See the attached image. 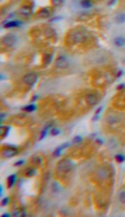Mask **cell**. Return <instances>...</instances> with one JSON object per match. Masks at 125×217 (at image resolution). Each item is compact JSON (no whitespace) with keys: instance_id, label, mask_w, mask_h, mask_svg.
<instances>
[{"instance_id":"cell-22","label":"cell","mask_w":125,"mask_h":217,"mask_svg":"<svg viewBox=\"0 0 125 217\" xmlns=\"http://www.w3.org/2000/svg\"><path fill=\"white\" fill-rule=\"evenodd\" d=\"M50 128V125H47L46 127H45V129L41 131V136H40V138H39V140H42L44 138L46 137V135H47V132H48V129Z\"/></svg>"},{"instance_id":"cell-8","label":"cell","mask_w":125,"mask_h":217,"mask_svg":"<svg viewBox=\"0 0 125 217\" xmlns=\"http://www.w3.org/2000/svg\"><path fill=\"white\" fill-rule=\"evenodd\" d=\"M2 155L4 158H12L17 155V148H15L14 146H6L2 149Z\"/></svg>"},{"instance_id":"cell-31","label":"cell","mask_w":125,"mask_h":217,"mask_svg":"<svg viewBox=\"0 0 125 217\" xmlns=\"http://www.w3.org/2000/svg\"><path fill=\"white\" fill-rule=\"evenodd\" d=\"M125 88V84H122V85H119L118 87H117V89L118 90H122V89H124Z\"/></svg>"},{"instance_id":"cell-5","label":"cell","mask_w":125,"mask_h":217,"mask_svg":"<svg viewBox=\"0 0 125 217\" xmlns=\"http://www.w3.org/2000/svg\"><path fill=\"white\" fill-rule=\"evenodd\" d=\"M37 74L36 73H28V74H26L25 76H23V78H22V81H23V83H26L27 85H30V86H33L35 83L37 82Z\"/></svg>"},{"instance_id":"cell-37","label":"cell","mask_w":125,"mask_h":217,"mask_svg":"<svg viewBox=\"0 0 125 217\" xmlns=\"http://www.w3.org/2000/svg\"><path fill=\"white\" fill-rule=\"evenodd\" d=\"M4 117H5V113H3V112H2V113H1V122L3 121V118H4Z\"/></svg>"},{"instance_id":"cell-21","label":"cell","mask_w":125,"mask_h":217,"mask_svg":"<svg viewBox=\"0 0 125 217\" xmlns=\"http://www.w3.org/2000/svg\"><path fill=\"white\" fill-rule=\"evenodd\" d=\"M0 129H1V135H2V138L4 137V136H6L7 135V132H9V130H10V126H7V127H3V126H1L0 127Z\"/></svg>"},{"instance_id":"cell-18","label":"cell","mask_w":125,"mask_h":217,"mask_svg":"<svg viewBox=\"0 0 125 217\" xmlns=\"http://www.w3.org/2000/svg\"><path fill=\"white\" fill-rule=\"evenodd\" d=\"M51 60H52V55H51V54H46V55H45V58H44V64H45V66L49 65L50 62H51Z\"/></svg>"},{"instance_id":"cell-13","label":"cell","mask_w":125,"mask_h":217,"mask_svg":"<svg viewBox=\"0 0 125 217\" xmlns=\"http://www.w3.org/2000/svg\"><path fill=\"white\" fill-rule=\"evenodd\" d=\"M119 122V119L117 117H107V123L109 124V125H111V126H114V125H117V123Z\"/></svg>"},{"instance_id":"cell-38","label":"cell","mask_w":125,"mask_h":217,"mask_svg":"<svg viewBox=\"0 0 125 217\" xmlns=\"http://www.w3.org/2000/svg\"><path fill=\"white\" fill-rule=\"evenodd\" d=\"M10 216H11V215L7 214V213H6V214H2V217H10Z\"/></svg>"},{"instance_id":"cell-20","label":"cell","mask_w":125,"mask_h":217,"mask_svg":"<svg viewBox=\"0 0 125 217\" xmlns=\"http://www.w3.org/2000/svg\"><path fill=\"white\" fill-rule=\"evenodd\" d=\"M81 5L84 7V9H89V7L92 6V3L89 2V1H86V0H84V1L81 2Z\"/></svg>"},{"instance_id":"cell-36","label":"cell","mask_w":125,"mask_h":217,"mask_svg":"<svg viewBox=\"0 0 125 217\" xmlns=\"http://www.w3.org/2000/svg\"><path fill=\"white\" fill-rule=\"evenodd\" d=\"M37 98H39V96H38V95H34V96L32 97V102H34V101H36V100H37Z\"/></svg>"},{"instance_id":"cell-23","label":"cell","mask_w":125,"mask_h":217,"mask_svg":"<svg viewBox=\"0 0 125 217\" xmlns=\"http://www.w3.org/2000/svg\"><path fill=\"white\" fill-rule=\"evenodd\" d=\"M32 161H33V162H35V163H37V164H40L42 162V158L39 157V156H35V157H33Z\"/></svg>"},{"instance_id":"cell-19","label":"cell","mask_w":125,"mask_h":217,"mask_svg":"<svg viewBox=\"0 0 125 217\" xmlns=\"http://www.w3.org/2000/svg\"><path fill=\"white\" fill-rule=\"evenodd\" d=\"M119 201L122 204H125V191H121L119 194Z\"/></svg>"},{"instance_id":"cell-1","label":"cell","mask_w":125,"mask_h":217,"mask_svg":"<svg viewBox=\"0 0 125 217\" xmlns=\"http://www.w3.org/2000/svg\"><path fill=\"white\" fill-rule=\"evenodd\" d=\"M87 39V33L81 30H75L73 32H70L67 36V42L72 43V45H77V43H82Z\"/></svg>"},{"instance_id":"cell-15","label":"cell","mask_w":125,"mask_h":217,"mask_svg":"<svg viewBox=\"0 0 125 217\" xmlns=\"http://www.w3.org/2000/svg\"><path fill=\"white\" fill-rule=\"evenodd\" d=\"M15 181H16V175L13 174V175H11L9 178H7V184H9V187H12L15 183Z\"/></svg>"},{"instance_id":"cell-12","label":"cell","mask_w":125,"mask_h":217,"mask_svg":"<svg viewBox=\"0 0 125 217\" xmlns=\"http://www.w3.org/2000/svg\"><path fill=\"white\" fill-rule=\"evenodd\" d=\"M19 13L22 14L23 16H30L31 13H32V9L30 6H22L20 10H19Z\"/></svg>"},{"instance_id":"cell-9","label":"cell","mask_w":125,"mask_h":217,"mask_svg":"<svg viewBox=\"0 0 125 217\" xmlns=\"http://www.w3.org/2000/svg\"><path fill=\"white\" fill-rule=\"evenodd\" d=\"M3 27L6 28V29H10V28H17V27H20L21 22L20 21H3Z\"/></svg>"},{"instance_id":"cell-10","label":"cell","mask_w":125,"mask_h":217,"mask_svg":"<svg viewBox=\"0 0 125 217\" xmlns=\"http://www.w3.org/2000/svg\"><path fill=\"white\" fill-rule=\"evenodd\" d=\"M70 146V143H65V144H62V145H61L60 147H57L55 151H54V153H53V157H58L61 155V152L62 151V149H65V148H67V147H69Z\"/></svg>"},{"instance_id":"cell-26","label":"cell","mask_w":125,"mask_h":217,"mask_svg":"<svg viewBox=\"0 0 125 217\" xmlns=\"http://www.w3.org/2000/svg\"><path fill=\"white\" fill-rule=\"evenodd\" d=\"M34 174H35V168H30L29 171L26 173V175H27V177H32Z\"/></svg>"},{"instance_id":"cell-25","label":"cell","mask_w":125,"mask_h":217,"mask_svg":"<svg viewBox=\"0 0 125 217\" xmlns=\"http://www.w3.org/2000/svg\"><path fill=\"white\" fill-rule=\"evenodd\" d=\"M116 160L121 163V162H123V161H125V157L123 155H116Z\"/></svg>"},{"instance_id":"cell-28","label":"cell","mask_w":125,"mask_h":217,"mask_svg":"<svg viewBox=\"0 0 125 217\" xmlns=\"http://www.w3.org/2000/svg\"><path fill=\"white\" fill-rule=\"evenodd\" d=\"M9 201H10V198H3L2 199V202H1V206H6L7 203H9Z\"/></svg>"},{"instance_id":"cell-17","label":"cell","mask_w":125,"mask_h":217,"mask_svg":"<svg viewBox=\"0 0 125 217\" xmlns=\"http://www.w3.org/2000/svg\"><path fill=\"white\" fill-rule=\"evenodd\" d=\"M36 109V106L35 105H28V106H26V107H23V111H27V112H32V111H34V110Z\"/></svg>"},{"instance_id":"cell-6","label":"cell","mask_w":125,"mask_h":217,"mask_svg":"<svg viewBox=\"0 0 125 217\" xmlns=\"http://www.w3.org/2000/svg\"><path fill=\"white\" fill-rule=\"evenodd\" d=\"M55 66L57 67L58 69H66L69 67V62L67 60V57L65 56H58L56 58L55 62Z\"/></svg>"},{"instance_id":"cell-35","label":"cell","mask_w":125,"mask_h":217,"mask_svg":"<svg viewBox=\"0 0 125 217\" xmlns=\"http://www.w3.org/2000/svg\"><path fill=\"white\" fill-rule=\"evenodd\" d=\"M96 142H97V143H99L100 145L103 144V140H102V139H96Z\"/></svg>"},{"instance_id":"cell-33","label":"cell","mask_w":125,"mask_h":217,"mask_svg":"<svg viewBox=\"0 0 125 217\" xmlns=\"http://www.w3.org/2000/svg\"><path fill=\"white\" fill-rule=\"evenodd\" d=\"M97 119H99V114H97V113H95V114H94V117L92 118V121H96Z\"/></svg>"},{"instance_id":"cell-40","label":"cell","mask_w":125,"mask_h":217,"mask_svg":"<svg viewBox=\"0 0 125 217\" xmlns=\"http://www.w3.org/2000/svg\"><path fill=\"white\" fill-rule=\"evenodd\" d=\"M124 100H125V95H124Z\"/></svg>"},{"instance_id":"cell-14","label":"cell","mask_w":125,"mask_h":217,"mask_svg":"<svg viewBox=\"0 0 125 217\" xmlns=\"http://www.w3.org/2000/svg\"><path fill=\"white\" fill-rule=\"evenodd\" d=\"M115 45L117 47H123V46H125V38L124 37H117L115 39Z\"/></svg>"},{"instance_id":"cell-34","label":"cell","mask_w":125,"mask_h":217,"mask_svg":"<svg viewBox=\"0 0 125 217\" xmlns=\"http://www.w3.org/2000/svg\"><path fill=\"white\" fill-rule=\"evenodd\" d=\"M122 74H123V71H122V70H120L119 72H118V74H117V77H120L121 75H122Z\"/></svg>"},{"instance_id":"cell-32","label":"cell","mask_w":125,"mask_h":217,"mask_svg":"<svg viewBox=\"0 0 125 217\" xmlns=\"http://www.w3.org/2000/svg\"><path fill=\"white\" fill-rule=\"evenodd\" d=\"M52 3L53 4H55V5H60L62 3V1H52Z\"/></svg>"},{"instance_id":"cell-29","label":"cell","mask_w":125,"mask_h":217,"mask_svg":"<svg viewBox=\"0 0 125 217\" xmlns=\"http://www.w3.org/2000/svg\"><path fill=\"white\" fill-rule=\"evenodd\" d=\"M62 19H64V17H62V16H60V17H54V18H51V19H50V22L58 21V20H62Z\"/></svg>"},{"instance_id":"cell-39","label":"cell","mask_w":125,"mask_h":217,"mask_svg":"<svg viewBox=\"0 0 125 217\" xmlns=\"http://www.w3.org/2000/svg\"><path fill=\"white\" fill-rule=\"evenodd\" d=\"M115 3H116V1H111V2H109V4H110V5H114Z\"/></svg>"},{"instance_id":"cell-3","label":"cell","mask_w":125,"mask_h":217,"mask_svg":"<svg viewBox=\"0 0 125 217\" xmlns=\"http://www.w3.org/2000/svg\"><path fill=\"white\" fill-rule=\"evenodd\" d=\"M95 177L101 181L107 180L109 178V171L106 167H99L95 172Z\"/></svg>"},{"instance_id":"cell-27","label":"cell","mask_w":125,"mask_h":217,"mask_svg":"<svg viewBox=\"0 0 125 217\" xmlns=\"http://www.w3.org/2000/svg\"><path fill=\"white\" fill-rule=\"evenodd\" d=\"M58 133H60V129H58V128H53L51 130V135L52 136H57Z\"/></svg>"},{"instance_id":"cell-7","label":"cell","mask_w":125,"mask_h":217,"mask_svg":"<svg viewBox=\"0 0 125 217\" xmlns=\"http://www.w3.org/2000/svg\"><path fill=\"white\" fill-rule=\"evenodd\" d=\"M85 101L89 106H94L99 103V97L94 93H88L85 96Z\"/></svg>"},{"instance_id":"cell-16","label":"cell","mask_w":125,"mask_h":217,"mask_svg":"<svg viewBox=\"0 0 125 217\" xmlns=\"http://www.w3.org/2000/svg\"><path fill=\"white\" fill-rule=\"evenodd\" d=\"M117 23H124L125 22V14H119L116 17Z\"/></svg>"},{"instance_id":"cell-2","label":"cell","mask_w":125,"mask_h":217,"mask_svg":"<svg viewBox=\"0 0 125 217\" xmlns=\"http://www.w3.org/2000/svg\"><path fill=\"white\" fill-rule=\"evenodd\" d=\"M73 167H74L73 162L70 159H67V158L61 160L60 162L57 163V171L60 173H62V174L70 173L73 169Z\"/></svg>"},{"instance_id":"cell-11","label":"cell","mask_w":125,"mask_h":217,"mask_svg":"<svg viewBox=\"0 0 125 217\" xmlns=\"http://www.w3.org/2000/svg\"><path fill=\"white\" fill-rule=\"evenodd\" d=\"M50 14H51V12L49 11V9H47V7H44V9H41L40 11H38L37 16L42 17V18H47V17L50 16Z\"/></svg>"},{"instance_id":"cell-4","label":"cell","mask_w":125,"mask_h":217,"mask_svg":"<svg viewBox=\"0 0 125 217\" xmlns=\"http://www.w3.org/2000/svg\"><path fill=\"white\" fill-rule=\"evenodd\" d=\"M17 41V38L15 35H12V34H9V35H5L4 37L2 38V43L7 48H11V47H13L15 43Z\"/></svg>"},{"instance_id":"cell-30","label":"cell","mask_w":125,"mask_h":217,"mask_svg":"<svg viewBox=\"0 0 125 217\" xmlns=\"http://www.w3.org/2000/svg\"><path fill=\"white\" fill-rule=\"evenodd\" d=\"M22 164H25V160H20V161H18V162H16L15 163V166H20Z\"/></svg>"},{"instance_id":"cell-24","label":"cell","mask_w":125,"mask_h":217,"mask_svg":"<svg viewBox=\"0 0 125 217\" xmlns=\"http://www.w3.org/2000/svg\"><path fill=\"white\" fill-rule=\"evenodd\" d=\"M82 141H83V138H82L81 136H76V137L73 138V143H75V144L81 143Z\"/></svg>"}]
</instances>
